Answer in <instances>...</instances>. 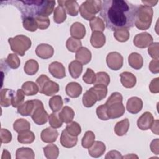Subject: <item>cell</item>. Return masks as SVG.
<instances>
[{
    "instance_id": "cell-1",
    "label": "cell",
    "mask_w": 159,
    "mask_h": 159,
    "mask_svg": "<svg viewBox=\"0 0 159 159\" xmlns=\"http://www.w3.org/2000/svg\"><path fill=\"white\" fill-rule=\"evenodd\" d=\"M137 7L125 0H104L102 1L100 16L106 27L112 30L130 29L134 26Z\"/></svg>"
},
{
    "instance_id": "cell-2",
    "label": "cell",
    "mask_w": 159,
    "mask_h": 159,
    "mask_svg": "<svg viewBox=\"0 0 159 159\" xmlns=\"http://www.w3.org/2000/svg\"><path fill=\"white\" fill-rule=\"evenodd\" d=\"M15 6L21 12L22 18L48 17L54 10L55 1H9Z\"/></svg>"
},
{
    "instance_id": "cell-3",
    "label": "cell",
    "mask_w": 159,
    "mask_h": 159,
    "mask_svg": "<svg viewBox=\"0 0 159 159\" xmlns=\"http://www.w3.org/2000/svg\"><path fill=\"white\" fill-rule=\"evenodd\" d=\"M153 11L151 7L140 5L137 7L135 24L139 30H147L151 25Z\"/></svg>"
},
{
    "instance_id": "cell-4",
    "label": "cell",
    "mask_w": 159,
    "mask_h": 159,
    "mask_svg": "<svg viewBox=\"0 0 159 159\" xmlns=\"http://www.w3.org/2000/svg\"><path fill=\"white\" fill-rule=\"evenodd\" d=\"M8 42L12 51L20 56H24L25 52L29 50L32 45L29 37L24 35H17L14 37L8 39Z\"/></svg>"
},
{
    "instance_id": "cell-5",
    "label": "cell",
    "mask_w": 159,
    "mask_h": 159,
    "mask_svg": "<svg viewBox=\"0 0 159 159\" xmlns=\"http://www.w3.org/2000/svg\"><path fill=\"white\" fill-rule=\"evenodd\" d=\"M101 5L102 1L100 0H87L80 6L79 11L83 18L90 21L101 11Z\"/></svg>"
},
{
    "instance_id": "cell-6",
    "label": "cell",
    "mask_w": 159,
    "mask_h": 159,
    "mask_svg": "<svg viewBox=\"0 0 159 159\" xmlns=\"http://www.w3.org/2000/svg\"><path fill=\"white\" fill-rule=\"evenodd\" d=\"M36 83L39 87V92L47 96H51L59 91L58 83L50 80L45 75H41L36 80Z\"/></svg>"
},
{
    "instance_id": "cell-7",
    "label": "cell",
    "mask_w": 159,
    "mask_h": 159,
    "mask_svg": "<svg viewBox=\"0 0 159 159\" xmlns=\"http://www.w3.org/2000/svg\"><path fill=\"white\" fill-rule=\"evenodd\" d=\"M34 107L30 115L33 121L37 125L45 124L48 119V114L44 109L42 102L39 99H33Z\"/></svg>"
},
{
    "instance_id": "cell-8",
    "label": "cell",
    "mask_w": 159,
    "mask_h": 159,
    "mask_svg": "<svg viewBox=\"0 0 159 159\" xmlns=\"http://www.w3.org/2000/svg\"><path fill=\"white\" fill-rule=\"evenodd\" d=\"M106 63L111 70L117 71L122 67L123 57L117 52H110L106 57Z\"/></svg>"
},
{
    "instance_id": "cell-9",
    "label": "cell",
    "mask_w": 159,
    "mask_h": 159,
    "mask_svg": "<svg viewBox=\"0 0 159 159\" xmlns=\"http://www.w3.org/2000/svg\"><path fill=\"white\" fill-rule=\"evenodd\" d=\"M153 37L148 32H142L137 34L133 40L134 45L140 48L149 47L153 43Z\"/></svg>"
},
{
    "instance_id": "cell-10",
    "label": "cell",
    "mask_w": 159,
    "mask_h": 159,
    "mask_svg": "<svg viewBox=\"0 0 159 159\" xmlns=\"http://www.w3.org/2000/svg\"><path fill=\"white\" fill-rule=\"evenodd\" d=\"M107 107V115L110 119H117L123 116L125 112V107L122 102H116L106 105Z\"/></svg>"
},
{
    "instance_id": "cell-11",
    "label": "cell",
    "mask_w": 159,
    "mask_h": 159,
    "mask_svg": "<svg viewBox=\"0 0 159 159\" xmlns=\"http://www.w3.org/2000/svg\"><path fill=\"white\" fill-rule=\"evenodd\" d=\"M154 121L153 115L150 112H145L138 119L137 124L139 129L142 130H148Z\"/></svg>"
},
{
    "instance_id": "cell-12",
    "label": "cell",
    "mask_w": 159,
    "mask_h": 159,
    "mask_svg": "<svg viewBox=\"0 0 159 159\" xmlns=\"http://www.w3.org/2000/svg\"><path fill=\"white\" fill-rule=\"evenodd\" d=\"M59 6L63 7L71 16H76L79 12V5L76 1L74 0H65L58 1Z\"/></svg>"
},
{
    "instance_id": "cell-13",
    "label": "cell",
    "mask_w": 159,
    "mask_h": 159,
    "mask_svg": "<svg viewBox=\"0 0 159 159\" xmlns=\"http://www.w3.org/2000/svg\"><path fill=\"white\" fill-rule=\"evenodd\" d=\"M143 107V101L138 97L134 96L127 100L126 104V108L129 112L136 114L139 113Z\"/></svg>"
},
{
    "instance_id": "cell-14",
    "label": "cell",
    "mask_w": 159,
    "mask_h": 159,
    "mask_svg": "<svg viewBox=\"0 0 159 159\" xmlns=\"http://www.w3.org/2000/svg\"><path fill=\"white\" fill-rule=\"evenodd\" d=\"M49 73L55 78L61 79L66 76L65 68L63 64L58 61H53L48 66Z\"/></svg>"
},
{
    "instance_id": "cell-15",
    "label": "cell",
    "mask_w": 159,
    "mask_h": 159,
    "mask_svg": "<svg viewBox=\"0 0 159 159\" xmlns=\"http://www.w3.org/2000/svg\"><path fill=\"white\" fill-rule=\"evenodd\" d=\"M35 53L39 58L46 60L51 58L53 55L54 49L48 44L41 43L37 47Z\"/></svg>"
},
{
    "instance_id": "cell-16",
    "label": "cell",
    "mask_w": 159,
    "mask_h": 159,
    "mask_svg": "<svg viewBox=\"0 0 159 159\" xmlns=\"http://www.w3.org/2000/svg\"><path fill=\"white\" fill-rule=\"evenodd\" d=\"M15 96V91L11 89L3 88L0 92V104L2 107H8L12 105V101Z\"/></svg>"
},
{
    "instance_id": "cell-17",
    "label": "cell",
    "mask_w": 159,
    "mask_h": 159,
    "mask_svg": "<svg viewBox=\"0 0 159 159\" xmlns=\"http://www.w3.org/2000/svg\"><path fill=\"white\" fill-rule=\"evenodd\" d=\"M58 136V131L55 128H53L52 127H48L43 129L40 134L41 140L43 142L48 143L55 142Z\"/></svg>"
},
{
    "instance_id": "cell-18",
    "label": "cell",
    "mask_w": 159,
    "mask_h": 159,
    "mask_svg": "<svg viewBox=\"0 0 159 159\" xmlns=\"http://www.w3.org/2000/svg\"><path fill=\"white\" fill-rule=\"evenodd\" d=\"M78 142V137L76 136H72L70 135L65 129L62 131L60 136V143L65 148H72L75 147Z\"/></svg>"
},
{
    "instance_id": "cell-19",
    "label": "cell",
    "mask_w": 159,
    "mask_h": 159,
    "mask_svg": "<svg viewBox=\"0 0 159 159\" xmlns=\"http://www.w3.org/2000/svg\"><path fill=\"white\" fill-rule=\"evenodd\" d=\"M106 151L105 144L101 141H94L93 144L89 148L88 153L93 158H99Z\"/></svg>"
},
{
    "instance_id": "cell-20",
    "label": "cell",
    "mask_w": 159,
    "mask_h": 159,
    "mask_svg": "<svg viewBox=\"0 0 159 159\" xmlns=\"http://www.w3.org/2000/svg\"><path fill=\"white\" fill-rule=\"evenodd\" d=\"M70 34L73 38L80 40L86 35V29L84 25L79 22L73 23L70 27Z\"/></svg>"
},
{
    "instance_id": "cell-21",
    "label": "cell",
    "mask_w": 159,
    "mask_h": 159,
    "mask_svg": "<svg viewBox=\"0 0 159 159\" xmlns=\"http://www.w3.org/2000/svg\"><path fill=\"white\" fill-rule=\"evenodd\" d=\"M75 58L83 65H87L91 60V52L86 47H82L76 52Z\"/></svg>"
},
{
    "instance_id": "cell-22",
    "label": "cell",
    "mask_w": 159,
    "mask_h": 159,
    "mask_svg": "<svg viewBox=\"0 0 159 159\" xmlns=\"http://www.w3.org/2000/svg\"><path fill=\"white\" fill-rule=\"evenodd\" d=\"M120 77L122 86L126 88H132L136 84V77L130 72L124 71L120 73Z\"/></svg>"
},
{
    "instance_id": "cell-23",
    "label": "cell",
    "mask_w": 159,
    "mask_h": 159,
    "mask_svg": "<svg viewBox=\"0 0 159 159\" xmlns=\"http://www.w3.org/2000/svg\"><path fill=\"white\" fill-rule=\"evenodd\" d=\"M90 43L91 45L96 48L103 47L106 43L105 35L101 32H93L90 38Z\"/></svg>"
},
{
    "instance_id": "cell-24",
    "label": "cell",
    "mask_w": 159,
    "mask_h": 159,
    "mask_svg": "<svg viewBox=\"0 0 159 159\" xmlns=\"http://www.w3.org/2000/svg\"><path fill=\"white\" fill-rule=\"evenodd\" d=\"M65 91L69 97L76 98H78L81 94L82 87L76 82H70L66 86Z\"/></svg>"
},
{
    "instance_id": "cell-25",
    "label": "cell",
    "mask_w": 159,
    "mask_h": 159,
    "mask_svg": "<svg viewBox=\"0 0 159 159\" xmlns=\"http://www.w3.org/2000/svg\"><path fill=\"white\" fill-rule=\"evenodd\" d=\"M128 61L129 65L135 70H139L142 68L143 65V60L140 54L137 52L130 53L128 57Z\"/></svg>"
},
{
    "instance_id": "cell-26",
    "label": "cell",
    "mask_w": 159,
    "mask_h": 159,
    "mask_svg": "<svg viewBox=\"0 0 159 159\" xmlns=\"http://www.w3.org/2000/svg\"><path fill=\"white\" fill-rule=\"evenodd\" d=\"M68 71L71 76L76 79L80 77L82 73L83 65L77 60H73L68 65Z\"/></svg>"
},
{
    "instance_id": "cell-27",
    "label": "cell",
    "mask_w": 159,
    "mask_h": 159,
    "mask_svg": "<svg viewBox=\"0 0 159 159\" xmlns=\"http://www.w3.org/2000/svg\"><path fill=\"white\" fill-rule=\"evenodd\" d=\"M58 114L62 122L68 124L73 120L75 116V112L72 108L66 106L62 108Z\"/></svg>"
},
{
    "instance_id": "cell-28",
    "label": "cell",
    "mask_w": 159,
    "mask_h": 159,
    "mask_svg": "<svg viewBox=\"0 0 159 159\" xmlns=\"http://www.w3.org/2000/svg\"><path fill=\"white\" fill-rule=\"evenodd\" d=\"M130 126L128 119H124L116 123L114 127V132L118 136H122L127 134Z\"/></svg>"
},
{
    "instance_id": "cell-29",
    "label": "cell",
    "mask_w": 159,
    "mask_h": 159,
    "mask_svg": "<svg viewBox=\"0 0 159 159\" xmlns=\"http://www.w3.org/2000/svg\"><path fill=\"white\" fill-rule=\"evenodd\" d=\"M35 138V137L34 132L27 130L19 133L17 136V140L20 143L29 144L34 141Z\"/></svg>"
},
{
    "instance_id": "cell-30",
    "label": "cell",
    "mask_w": 159,
    "mask_h": 159,
    "mask_svg": "<svg viewBox=\"0 0 159 159\" xmlns=\"http://www.w3.org/2000/svg\"><path fill=\"white\" fill-rule=\"evenodd\" d=\"M34 107V100H28L17 107V112L22 116H30Z\"/></svg>"
},
{
    "instance_id": "cell-31",
    "label": "cell",
    "mask_w": 159,
    "mask_h": 159,
    "mask_svg": "<svg viewBox=\"0 0 159 159\" xmlns=\"http://www.w3.org/2000/svg\"><path fill=\"white\" fill-rule=\"evenodd\" d=\"M17 159H34L35 154L33 150L29 147L19 148L16 152Z\"/></svg>"
},
{
    "instance_id": "cell-32",
    "label": "cell",
    "mask_w": 159,
    "mask_h": 159,
    "mask_svg": "<svg viewBox=\"0 0 159 159\" xmlns=\"http://www.w3.org/2000/svg\"><path fill=\"white\" fill-rule=\"evenodd\" d=\"M98 101L96 95L90 89L86 91L83 96L82 101L84 106L86 107H91Z\"/></svg>"
},
{
    "instance_id": "cell-33",
    "label": "cell",
    "mask_w": 159,
    "mask_h": 159,
    "mask_svg": "<svg viewBox=\"0 0 159 159\" xmlns=\"http://www.w3.org/2000/svg\"><path fill=\"white\" fill-rule=\"evenodd\" d=\"M44 155L48 159H56L59 155L58 147L53 143L48 144L43 148Z\"/></svg>"
},
{
    "instance_id": "cell-34",
    "label": "cell",
    "mask_w": 159,
    "mask_h": 159,
    "mask_svg": "<svg viewBox=\"0 0 159 159\" xmlns=\"http://www.w3.org/2000/svg\"><path fill=\"white\" fill-rule=\"evenodd\" d=\"M22 89L26 96H33L37 94L39 91V87L37 84L33 81H26L22 85Z\"/></svg>"
},
{
    "instance_id": "cell-35",
    "label": "cell",
    "mask_w": 159,
    "mask_h": 159,
    "mask_svg": "<svg viewBox=\"0 0 159 159\" xmlns=\"http://www.w3.org/2000/svg\"><path fill=\"white\" fill-rule=\"evenodd\" d=\"M39 63L38 62L34 60L30 59L27 60L24 66V72L28 75H35L39 70Z\"/></svg>"
},
{
    "instance_id": "cell-36",
    "label": "cell",
    "mask_w": 159,
    "mask_h": 159,
    "mask_svg": "<svg viewBox=\"0 0 159 159\" xmlns=\"http://www.w3.org/2000/svg\"><path fill=\"white\" fill-rule=\"evenodd\" d=\"M97 96L98 101H101L106 98L107 93V86L102 84H96L89 89Z\"/></svg>"
},
{
    "instance_id": "cell-37",
    "label": "cell",
    "mask_w": 159,
    "mask_h": 159,
    "mask_svg": "<svg viewBox=\"0 0 159 159\" xmlns=\"http://www.w3.org/2000/svg\"><path fill=\"white\" fill-rule=\"evenodd\" d=\"M48 104L51 110L53 112H57L61 109L63 104V102L61 96L56 95L50 99Z\"/></svg>"
},
{
    "instance_id": "cell-38",
    "label": "cell",
    "mask_w": 159,
    "mask_h": 159,
    "mask_svg": "<svg viewBox=\"0 0 159 159\" xmlns=\"http://www.w3.org/2000/svg\"><path fill=\"white\" fill-rule=\"evenodd\" d=\"M14 130L19 133L20 132L27 130L30 129V124L29 121L24 119H18L13 124Z\"/></svg>"
},
{
    "instance_id": "cell-39",
    "label": "cell",
    "mask_w": 159,
    "mask_h": 159,
    "mask_svg": "<svg viewBox=\"0 0 159 159\" xmlns=\"http://www.w3.org/2000/svg\"><path fill=\"white\" fill-rule=\"evenodd\" d=\"M66 18V11L65 9L60 6H58L54 9L53 13V20L57 24H61L63 22Z\"/></svg>"
},
{
    "instance_id": "cell-40",
    "label": "cell",
    "mask_w": 159,
    "mask_h": 159,
    "mask_svg": "<svg viewBox=\"0 0 159 159\" xmlns=\"http://www.w3.org/2000/svg\"><path fill=\"white\" fill-rule=\"evenodd\" d=\"M89 25L93 32L98 31L102 32L105 29L104 21L99 17H94L89 22Z\"/></svg>"
},
{
    "instance_id": "cell-41",
    "label": "cell",
    "mask_w": 159,
    "mask_h": 159,
    "mask_svg": "<svg viewBox=\"0 0 159 159\" xmlns=\"http://www.w3.org/2000/svg\"><path fill=\"white\" fill-rule=\"evenodd\" d=\"M66 47L70 52L74 53L76 52L81 47H82V43L80 40L70 37L66 42Z\"/></svg>"
},
{
    "instance_id": "cell-42",
    "label": "cell",
    "mask_w": 159,
    "mask_h": 159,
    "mask_svg": "<svg viewBox=\"0 0 159 159\" xmlns=\"http://www.w3.org/2000/svg\"><path fill=\"white\" fill-rule=\"evenodd\" d=\"M95 135L93 132L86 131L81 140V145L84 148H89L94 142Z\"/></svg>"
},
{
    "instance_id": "cell-43",
    "label": "cell",
    "mask_w": 159,
    "mask_h": 159,
    "mask_svg": "<svg viewBox=\"0 0 159 159\" xmlns=\"http://www.w3.org/2000/svg\"><path fill=\"white\" fill-rule=\"evenodd\" d=\"M22 24L24 28L30 32H35L38 28L36 20L34 17H25L22 19Z\"/></svg>"
},
{
    "instance_id": "cell-44",
    "label": "cell",
    "mask_w": 159,
    "mask_h": 159,
    "mask_svg": "<svg viewBox=\"0 0 159 159\" xmlns=\"http://www.w3.org/2000/svg\"><path fill=\"white\" fill-rule=\"evenodd\" d=\"M114 37L118 42H125L129 40L130 33L127 29H117L114 32Z\"/></svg>"
},
{
    "instance_id": "cell-45",
    "label": "cell",
    "mask_w": 159,
    "mask_h": 159,
    "mask_svg": "<svg viewBox=\"0 0 159 159\" xmlns=\"http://www.w3.org/2000/svg\"><path fill=\"white\" fill-rule=\"evenodd\" d=\"M65 130L70 135L72 136L77 137L81 132V126L78 123L75 121H71V122L68 123Z\"/></svg>"
},
{
    "instance_id": "cell-46",
    "label": "cell",
    "mask_w": 159,
    "mask_h": 159,
    "mask_svg": "<svg viewBox=\"0 0 159 159\" xmlns=\"http://www.w3.org/2000/svg\"><path fill=\"white\" fill-rule=\"evenodd\" d=\"M8 66L12 69H17L20 66V60L16 53H9L6 60Z\"/></svg>"
},
{
    "instance_id": "cell-47",
    "label": "cell",
    "mask_w": 159,
    "mask_h": 159,
    "mask_svg": "<svg viewBox=\"0 0 159 159\" xmlns=\"http://www.w3.org/2000/svg\"><path fill=\"white\" fill-rule=\"evenodd\" d=\"M109 83L110 77L107 73L100 71L96 74V81L94 83V84H102L107 86L109 84Z\"/></svg>"
},
{
    "instance_id": "cell-48",
    "label": "cell",
    "mask_w": 159,
    "mask_h": 159,
    "mask_svg": "<svg viewBox=\"0 0 159 159\" xmlns=\"http://www.w3.org/2000/svg\"><path fill=\"white\" fill-rule=\"evenodd\" d=\"M48 122L50 126L55 129L61 127L63 123L62 120L60 119L58 113L55 112H53L48 116Z\"/></svg>"
},
{
    "instance_id": "cell-49",
    "label": "cell",
    "mask_w": 159,
    "mask_h": 159,
    "mask_svg": "<svg viewBox=\"0 0 159 159\" xmlns=\"http://www.w3.org/2000/svg\"><path fill=\"white\" fill-rule=\"evenodd\" d=\"M25 93L22 89H18L16 93L12 99V106L14 107H19L21 104H22L25 98Z\"/></svg>"
},
{
    "instance_id": "cell-50",
    "label": "cell",
    "mask_w": 159,
    "mask_h": 159,
    "mask_svg": "<svg viewBox=\"0 0 159 159\" xmlns=\"http://www.w3.org/2000/svg\"><path fill=\"white\" fill-rule=\"evenodd\" d=\"M107 107L104 104L99 106L96 110V113L98 117L102 120H107L109 119L107 115Z\"/></svg>"
},
{
    "instance_id": "cell-51",
    "label": "cell",
    "mask_w": 159,
    "mask_h": 159,
    "mask_svg": "<svg viewBox=\"0 0 159 159\" xmlns=\"http://www.w3.org/2000/svg\"><path fill=\"white\" fill-rule=\"evenodd\" d=\"M83 80L86 84H94L96 81V74L94 71L89 68H88L86 73L83 76Z\"/></svg>"
},
{
    "instance_id": "cell-52",
    "label": "cell",
    "mask_w": 159,
    "mask_h": 159,
    "mask_svg": "<svg viewBox=\"0 0 159 159\" xmlns=\"http://www.w3.org/2000/svg\"><path fill=\"white\" fill-rule=\"evenodd\" d=\"M36 22L37 23L38 28L43 30L47 29L50 25V19L48 17H42V16H37L35 17Z\"/></svg>"
},
{
    "instance_id": "cell-53",
    "label": "cell",
    "mask_w": 159,
    "mask_h": 159,
    "mask_svg": "<svg viewBox=\"0 0 159 159\" xmlns=\"http://www.w3.org/2000/svg\"><path fill=\"white\" fill-rule=\"evenodd\" d=\"M158 48H159V43L158 42L152 43L148 48V53L150 56L153 59H158L159 57V53H158Z\"/></svg>"
},
{
    "instance_id": "cell-54",
    "label": "cell",
    "mask_w": 159,
    "mask_h": 159,
    "mask_svg": "<svg viewBox=\"0 0 159 159\" xmlns=\"http://www.w3.org/2000/svg\"><path fill=\"white\" fill-rule=\"evenodd\" d=\"M12 140V134L6 129H1V143H8Z\"/></svg>"
},
{
    "instance_id": "cell-55",
    "label": "cell",
    "mask_w": 159,
    "mask_h": 159,
    "mask_svg": "<svg viewBox=\"0 0 159 159\" xmlns=\"http://www.w3.org/2000/svg\"><path fill=\"white\" fill-rule=\"evenodd\" d=\"M122 96L120 93L114 92L112 93V94L109 97L107 101L106 102V105H109L111 103L116 102H122Z\"/></svg>"
},
{
    "instance_id": "cell-56",
    "label": "cell",
    "mask_w": 159,
    "mask_h": 159,
    "mask_svg": "<svg viewBox=\"0 0 159 159\" xmlns=\"http://www.w3.org/2000/svg\"><path fill=\"white\" fill-rule=\"evenodd\" d=\"M149 89L152 93H158L159 92V78L153 79L150 84Z\"/></svg>"
},
{
    "instance_id": "cell-57",
    "label": "cell",
    "mask_w": 159,
    "mask_h": 159,
    "mask_svg": "<svg viewBox=\"0 0 159 159\" xmlns=\"http://www.w3.org/2000/svg\"><path fill=\"white\" fill-rule=\"evenodd\" d=\"M149 70L152 73H158L159 72V60L158 59L152 60L149 64Z\"/></svg>"
},
{
    "instance_id": "cell-58",
    "label": "cell",
    "mask_w": 159,
    "mask_h": 159,
    "mask_svg": "<svg viewBox=\"0 0 159 159\" xmlns=\"http://www.w3.org/2000/svg\"><path fill=\"white\" fill-rule=\"evenodd\" d=\"M106 159L107 158H122V156L121 155V153L117 151V150H111L109 152H107V153L106 154V157H105Z\"/></svg>"
},
{
    "instance_id": "cell-59",
    "label": "cell",
    "mask_w": 159,
    "mask_h": 159,
    "mask_svg": "<svg viewBox=\"0 0 159 159\" xmlns=\"http://www.w3.org/2000/svg\"><path fill=\"white\" fill-rule=\"evenodd\" d=\"M158 143H159L158 139L153 140L150 143L151 151L156 155H158V150H159L158 149Z\"/></svg>"
},
{
    "instance_id": "cell-60",
    "label": "cell",
    "mask_w": 159,
    "mask_h": 159,
    "mask_svg": "<svg viewBox=\"0 0 159 159\" xmlns=\"http://www.w3.org/2000/svg\"><path fill=\"white\" fill-rule=\"evenodd\" d=\"M153 133L158 135V120H154L152 125L150 128Z\"/></svg>"
},
{
    "instance_id": "cell-61",
    "label": "cell",
    "mask_w": 159,
    "mask_h": 159,
    "mask_svg": "<svg viewBox=\"0 0 159 159\" xmlns=\"http://www.w3.org/2000/svg\"><path fill=\"white\" fill-rule=\"evenodd\" d=\"M142 2L144 4L145 6H147L149 7H152V6H154L157 4V3L158 2V1H142Z\"/></svg>"
},
{
    "instance_id": "cell-62",
    "label": "cell",
    "mask_w": 159,
    "mask_h": 159,
    "mask_svg": "<svg viewBox=\"0 0 159 159\" xmlns=\"http://www.w3.org/2000/svg\"><path fill=\"white\" fill-rule=\"evenodd\" d=\"M4 154H6L5 155V158H7V159H9V158H11V155H10V153L7 151V150H3V152H2V155H4Z\"/></svg>"
}]
</instances>
